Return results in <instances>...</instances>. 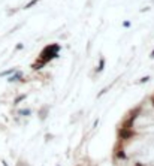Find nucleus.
<instances>
[{
    "label": "nucleus",
    "instance_id": "nucleus-2",
    "mask_svg": "<svg viewBox=\"0 0 154 166\" xmlns=\"http://www.w3.org/2000/svg\"><path fill=\"white\" fill-rule=\"evenodd\" d=\"M117 156H118V157H121V159H124V153L118 151V153H117Z\"/></svg>",
    "mask_w": 154,
    "mask_h": 166
},
{
    "label": "nucleus",
    "instance_id": "nucleus-1",
    "mask_svg": "<svg viewBox=\"0 0 154 166\" xmlns=\"http://www.w3.org/2000/svg\"><path fill=\"white\" fill-rule=\"evenodd\" d=\"M130 136H132V130H129V129L120 130V138H121V139H129Z\"/></svg>",
    "mask_w": 154,
    "mask_h": 166
}]
</instances>
